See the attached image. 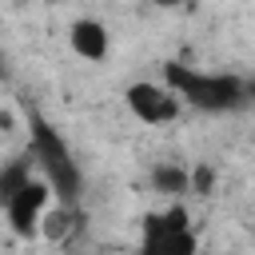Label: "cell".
Segmentation results:
<instances>
[{"label":"cell","instance_id":"1","mask_svg":"<svg viewBox=\"0 0 255 255\" xmlns=\"http://www.w3.org/2000/svg\"><path fill=\"white\" fill-rule=\"evenodd\" d=\"M163 84L175 92V100L207 112V116H227V112H243L251 104V84L231 76V72H195L187 64H167L163 68Z\"/></svg>","mask_w":255,"mask_h":255},{"label":"cell","instance_id":"2","mask_svg":"<svg viewBox=\"0 0 255 255\" xmlns=\"http://www.w3.org/2000/svg\"><path fill=\"white\" fill-rule=\"evenodd\" d=\"M28 155L44 171V183L52 187V195H60L64 203L80 199V187H84L80 163L72 159V147L64 143V135L40 116H32V147H28Z\"/></svg>","mask_w":255,"mask_h":255},{"label":"cell","instance_id":"3","mask_svg":"<svg viewBox=\"0 0 255 255\" xmlns=\"http://www.w3.org/2000/svg\"><path fill=\"white\" fill-rule=\"evenodd\" d=\"M143 251L151 255H195L199 239L187 223V211L175 203L159 215H143V239H139Z\"/></svg>","mask_w":255,"mask_h":255},{"label":"cell","instance_id":"4","mask_svg":"<svg viewBox=\"0 0 255 255\" xmlns=\"http://www.w3.org/2000/svg\"><path fill=\"white\" fill-rule=\"evenodd\" d=\"M48 199H52V187H48L44 179H28L24 187H16V191L4 199L8 223H12V231H16L20 239H32V235L40 231V215H44Z\"/></svg>","mask_w":255,"mask_h":255},{"label":"cell","instance_id":"5","mask_svg":"<svg viewBox=\"0 0 255 255\" xmlns=\"http://www.w3.org/2000/svg\"><path fill=\"white\" fill-rule=\"evenodd\" d=\"M124 100H128L131 116L143 120V124H167V120L179 116V100H175V92L167 84H147V80L128 84Z\"/></svg>","mask_w":255,"mask_h":255},{"label":"cell","instance_id":"6","mask_svg":"<svg viewBox=\"0 0 255 255\" xmlns=\"http://www.w3.org/2000/svg\"><path fill=\"white\" fill-rule=\"evenodd\" d=\"M68 44H72V52L80 56V60H92V64H100L104 56H108V28L100 24V20H76L72 28H68Z\"/></svg>","mask_w":255,"mask_h":255},{"label":"cell","instance_id":"7","mask_svg":"<svg viewBox=\"0 0 255 255\" xmlns=\"http://www.w3.org/2000/svg\"><path fill=\"white\" fill-rule=\"evenodd\" d=\"M76 223H80L76 203H64V207H56V211L44 207V215H40V231H36V235H44V239H52V243H64L68 231H72Z\"/></svg>","mask_w":255,"mask_h":255},{"label":"cell","instance_id":"8","mask_svg":"<svg viewBox=\"0 0 255 255\" xmlns=\"http://www.w3.org/2000/svg\"><path fill=\"white\" fill-rule=\"evenodd\" d=\"M151 187L159 195H167V199L187 195V167H179V163H155L151 167Z\"/></svg>","mask_w":255,"mask_h":255},{"label":"cell","instance_id":"9","mask_svg":"<svg viewBox=\"0 0 255 255\" xmlns=\"http://www.w3.org/2000/svg\"><path fill=\"white\" fill-rule=\"evenodd\" d=\"M28 179H32V155L4 163V167H0V203H4V199H8L16 187H24Z\"/></svg>","mask_w":255,"mask_h":255},{"label":"cell","instance_id":"10","mask_svg":"<svg viewBox=\"0 0 255 255\" xmlns=\"http://www.w3.org/2000/svg\"><path fill=\"white\" fill-rule=\"evenodd\" d=\"M147 4H159V8H171V4H179V0H147Z\"/></svg>","mask_w":255,"mask_h":255},{"label":"cell","instance_id":"11","mask_svg":"<svg viewBox=\"0 0 255 255\" xmlns=\"http://www.w3.org/2000/svg\"><path fill=\"white\" fill-rule=\"evenodd\" d=\"M48 4H60V0H48Z\"/></svg>","mask_w":255,"mask_h":255}]
</instances>
